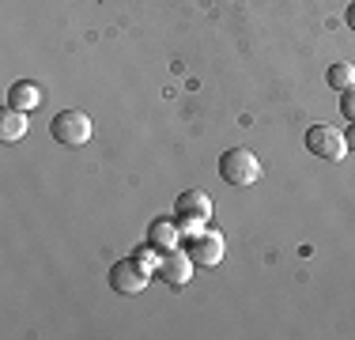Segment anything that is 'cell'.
Instances as JSON below:
<instances>
[{"label": "cell", "mask_w": 355, "mask_h": 340, "mask_svg": "<svg viewBox=\"0 0 355 340\" xmlns=\"http://www.w3.org/2000/svg\"><path fill=\"white\" fill-rule=\"evenodd\" d=\"M306 151L318 159H329V163H340L348 155V136H344L336 125H310L306 129Z\"/></svg>", "instance_id": "3"}, {"label": "cell", "mask_w": 355, "mask_h": 340, "mask_svg": "<svg viewBox=\"0 0 355 340\" xmlns=\"http://www.w3.org/2000/svg\"><path fill=\"white\" fill-rule=\"evenodd\" d=\"M348 151H355V125H352V136H348Z\"/></svg>", "instance_id": "14"}, {"label": "cell", "mask_w": 355, "mask_h": 340, "mask_svg": "<svg viewBox=\"0 0 355 340\" xmlns=\"http://www.w3.org/2000/svg\"><path fill=\"white\" fill-rule=\"evenodd\" d=\"M340 114H344V121L355 125V87L340 91Z\"/></svg>", "instance_id": "12"}, {"label": "cell", "mask_w": 355, "mask_h": 340, "mask_svg": "<svg viewBox=\"0 0 355 340\" xmlns=\"http://www.w3.org/2000/svg\"><path fill=\"white\" fill-rule=\"evenodd\" d=\"M151 276H155V272H148L137 257H121V261H114V269H110V287L121 291V295H140Z\"/></svg>", "instance_id": "5"}, {"label": "cell", "mask_w": 355, "mask_h": 340, "mask_svg": "<svg viewBox=\"0 0 355 340\" xmlns=\"http://www.w3.org/2000/svg\"><path fill=\"white\" fill-rule=\"evenodd\" d=\"M344 19H348V27L355 31V4H348V12H344Z\"/></svg>", "instance_id": "13"}, {"label": "cell", "mask_w": 355, "mask_h": 340, "mask_svg": "<svg viewBox=\"0 0 355 340\" xmlns=\"http://www.w3.org/2000/svg\"><path fill=\"white\" fill-rule=\"evenodd\" d=\"M49 136H53L61 148H83L91 140V117L83 110H61L49 121Z\"/></svg>", "instance_id": "2"}, {"label": "cell", "mask_w": 355, "mask_h": 340, "mask_svg": "<svg viewBox=\"0 0 355 340\" xmlns=\"http://www.w3.org/2000/svg\"><path fill=\"white\" fill-rule=\"evenodd\" d=\"M182 227H178V216H159V219H151L148 223V242L155 246V250H163V253H171L182 246Z\"/></svg>", "instance_id": "8"}, {"label": "cell", "mask_w": 355, "mask_h": 340, "mask_svg": "<svg viewBox=\"0 0 355 340\" xmlns=\"http://www.w3.org/2000/svg\"><path fill=\"white\" fill-rule=\"evenodd\" d=\"M23 136H27V114H23V110L4 106V110H0V140L15 144V140H23Z\"/></svg>", "instance_id": "10"}, {"label": "cell", "mask_w": 355, "mask_h": 340, "mask_svg": "<svg viewBox=\"0 0 355 340\" xmlns=\"http://www.w3.org/2000/svg\"><path fill=\"white\" fill-rule=\"evenodd\" d=\"M185 250H189V257H193V265H197V269H216L219 261H223V253H227V242H223V235H219V231L205 227L200 235L185 238Z\"/></svg>", "instance_id": "4"}, {"label": "cell", "mask_w": 355, "mask_h": 340, "mask_svg": "<svg viewBox=\"0 0 355 340\" xmlns=\"http://www.w3.org/2000/svg\"><path fill=\"white\" fill-rule=\"evenodd\" d=\"M261 174H265V167H261V159L250 148H227L219 155V178L227 185H253L261 182Z\"/></svg>", "instance_id": "1"}, {"label": "cell", "mask_w": 355, "mask_h": 340, "mask_svg": "<svg viewBox=\"0 0 355 340\" xmlns=\"http://www.w3.org/2000/svg\"><path fill=\"white\" fill-rule=\"evenodd\" d=\"M174 216L178 219H200V223H208L212 219V197H208L205 189H185L174 197Z\"/></svg>", "instance_id": "7"}, {"label": "cell", "mask_w": 355, "mask_h": 340, "mask_svg": "<svg viewBox=\"0 0 355 340\" xmlns=\"http://www.w3.org/2000/svg\"><path fill=\"white\" fill-rule=\"evenodd\" d=\"M325 83H329L333 91H348V87H355V65H352V61L329 65V68H325Z\"/></svg>", "instance_id": "11"}, {"label": "cell", "mask_w": 355, "mask_h": 340, "mask_svg": "<svg viewBox=\"0 0 355 340\" xmlns=\"http://www.w3.org/2000/svg\"><path fill=\"white\" fill-rule=\"evenodd\" d=\"M42 87L38 83H31V80H15L12 87H8V106L12 110H23V114H31V110H38L42 106Z\"/></svg>", "instance_id": "9"}, {"label": "cell", "mask_w": 355, "mask_h": 340, "mask_svg": "<svg viewBox=\"0 0 355 340\" xmlns=\"http://www.w3.org/2000/svg\"><path fill=\"white\" fill-rule=\"evenodd\" d=\"M193 257H189V250H182V246H178V250H171V253H163V257H159V269H155V276L163 280L166 287H185L193 280Z\"/></svg>", "instance_id": "6"}]
</instances>
